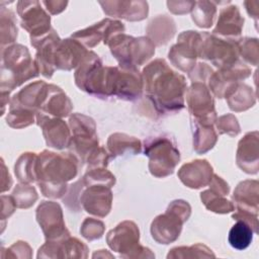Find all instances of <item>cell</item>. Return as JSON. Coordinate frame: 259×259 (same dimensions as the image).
Returning <instances> with one entry per match:
<instances>
[{
	"label": "cell",
	"instance_id": "cell-1",
	"mask_svg": "<svg viewBox=\"0 0 259 259\" xmlns=\"http://www.w3.org/2000/svg\"><path fill=\"white\" fill-rule=\"evenodd\" d=\"M144 75L153 101L165 108L183 107V91L173 89H184V79L170 70L163 60L152 63L145 69Z\"/></svg>",
	"mask_w": 259,
	"mask_h": 259
},
{
	"label": "cell",
	"instance_id": "cell-2",
	"mask_svg": "<svg viewBox=\"0 0 259 259\" xmlns=\"http://www.w3.org/2000/svg\"><path fill=\"white\" fill-rule=\"evenodd\" d=\"M188 104L192 114L199 117L200 120H202V118L205 121L212 119L210 114L214 115L213 101L203 85H192L188 95Z\"/></svg>",
	"mask_w": 259,
	"mask_h": 259
},
{
	"label": "cell",
	"instance_id": "cell-3",
	"mask_svg": "<svg viewBox=\"0 0 259 259\" xmlns=\"http://www.w3.org/2000/svg\"><path fill=\"white\" fill-rule=\"evenodd\" d=\"M168 210L171 212L172 219H170L168 213H166L164 215L158 217L152 224V234L157 241L160 240L164 232L166 233L163 244H168L169 242L174 241L179 236L181 224L183 222V220H180L179 217H175L173 210H171L170 208H168Z\"/></svg>",
	"mask_w": 259,
	"mask_h": 259
},
{
	"label": "cell",
	"instance_id": "cell-4",
	"mask_svg": "<svg viewBox=\"0 0 259 259\" xmlns=\"http://www.w3.org/2000/svg\"><path fill=\"white\" fill-rule=\"evenodd\" d=\"M84 194L83 204L86 211L101 217L105 215L109 211L110 204H107L110 203L111 198L109 189L94 187Z\"/></svg>",
	"mask_w": 259,
	"mask_h": 259
},
{
	"label": "cell",
	"instance_id": "cell-5",
	"mask_svg": "<svg viewBox=\"0 0 259 259\" xmlns=\"http://www.w3.org/2000/svg\"><path fill=\"white\" fill-rule=\"evenodd\" d=\"M253 238V231L244 221H239L233 226L229 233V242L232 247L238 250L246 249Z\"/></svg>",
	"mask_w": 259,
	"mask_h": 259
}]
</instances>
